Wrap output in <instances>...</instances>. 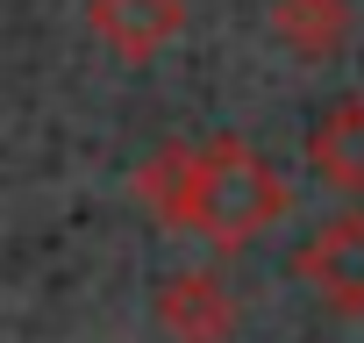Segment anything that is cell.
Returning <instances> with one entry per match:
<instances>
[{"label": "cell", "instance_id": "6da1fadb", "mask_svg": "<svg viewBox=\"0 0 364 343\" xmlns=\"http://www.w3.org/2000/svg\"><path fill=\"white\" fill-rule=\"evenodd\" d=\"M136 201L164 222L186 229L208 250H250L293 215L286 172L250 143V136H200V143H157L129 172Z\"/></svg>", "mask_w": 364, "mask_h": 343}, {"label": "cell", "instance_id": "7a4b0ae2", "mask_svg": "<svg viewBox=\"0 0 364 343\" xmlns=\"http://www.w3.org/2000/svg\"><path fill=\"white\" fill-rule=\"evenodd\" d=\"M293 279H300L336 322H364V215H357V208L328 215V222L293 250Z\"/></svg>", "mask_w": 364, "mask_h": 343}, {"label": "cell", "instance_id": "3957f363", "mask_svg": "<svg viewBox=\"0 0 364 343\" xmlns=\"http://www.w3.org/2000/svg\"><path fill=\"white\" fill-rule=\"evenodd\" d=\"M150 307H157V329H164L171 343H229V336L243 329V300H236L229 279L208 272V265L164 272L157 293H150Z\"/></svg>", "mask_w": 364, "mask_h": 343}, {"label": "cell", "instance_id": "277c9868", "mask_svg": "<svg viewBox=\"0 0 364 343\" xmlns=\"http://www.w3.org/2000/svg\"><path fill=\"white\" fill-rule=\"evenodd\" d=\"M86 29L122 65H150L178 29H186V0H86Z\"/></svg>", "mask_w": 364, "mask_h": 343}, {"label": "cell", "instance_id": "5b68a950", "mask_svg": "<svg viewBox=\"0 0 364 343\" xmlns=\"http://www.w3.org/2000/svg\"><path fill=\"white\" fill-rule=\"evenodd\" d=\"M307 172L336 201H364V93H343L307 129Z\"/></svg>", "mask_w": 364, "mask_h": 343}, {"label": "cell", "instance_id": "8992f818", "mask_svg": "<svg viewBox=\"0 0 364 343\" xmlns=\"http://www.w3.org/2000/svg\"><path fill=\"white\" fill-rule=\"evenodd\" d=\"M357 15L350 0H272V36L300 58V65H328L343 43H350Z\"/></svg>", "mask_w": 364, "mask_h": 343}]
</instances>
